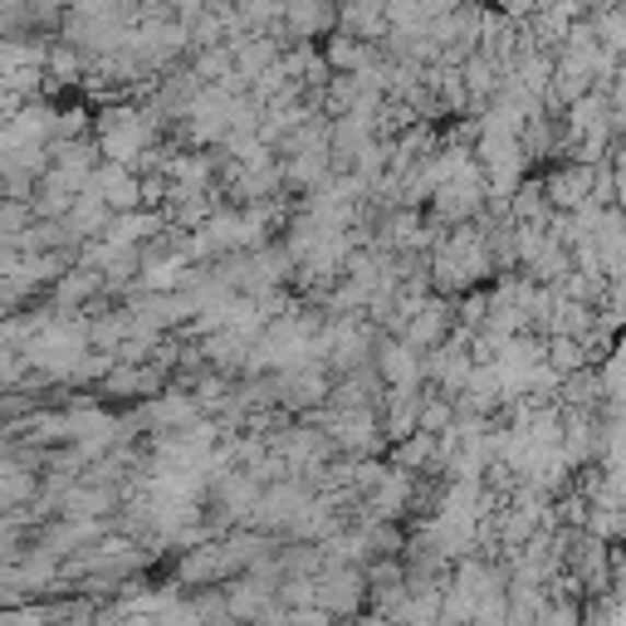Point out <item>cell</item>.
Listing matches in <instances>:
<instances>
[{
    "instance_id": "6da1fadb",
    "label": "cell",
    "mask_w": 626,
    "mask_h": 626,
    "mask_svg": "<svg viewBox=\"0 0 626 626\" xmlns=\"http://www.w3.org/2000/svg\"><path fill=\"white\" fill-rule=\"evenodd\" d=\"M148 138H152V123L148 113L138 108H103L98 118V152L108 156L113 166H132L142 152H148Z\"/></svg>"
},
{
    "instance_id": "7a4b0ae2",
    "label": "cell",
    "mask_w": 626,
    "mask_h": 626,
    "mask_svg": "<svg viewBox=\"0 0 626 626\" xmlns=\"http://www.w3.org/2000/svg\"><path fill=\"white\" fill-rule=\"evenodd\" d=\"M378 372L392 382V396H416V387L431 378V362H426L411 343L396 338V343H382L378 348Z\"/></svg>"
},
{
    "instance_id": "3957f363",
    "label": "cell",
    "mask_w": 626,
    "mask_h": 626,
    "mask_svg": "<svg viewBox=\"0 0 626 626\" xmlns=\"http://www.w3.org/2000/svg\"><path fill=\"white\" fill-rule=\"evenodd\" d=\"M544 192H548V206H553V211L572 216V211H582V206H592V192H598V172H592V166H582V162L558 166V172H548Z\"/></svg>"
},
{
    "instance_id": "277c9868",
    "label": "cell",
    "mask_w": 626,
    "mask_h": 626,
    "mask_svg": "<svg viewBox=\"0 0 626 626\" xmlns=\"http://www.w3.org/2000/svg\"><path fill=\"white\" fill-rule=\"evenodd\" d=\"M362 592H368V572H358V568H323L318 607L328 612V617H352L358 602H362Z\"/></svg>"
},
{
    "instance_id": "5b68a950",
    "label": "cell",
    "mask_w": 626,
    "mask_h": 626,
    "mask_svg": "<svg viewBox=\"0 0 626 626\" xmlns=\"http://www.w3.org/2000/svg\"><path fill=\"white\" fill-rule=\"evenodd\" d=\"M309 505V489L294 485V479H279L259 495V509H255V524L259 529H294V519L304 514Z\"/></svg>"
},
{
    "instance_id": "8992f818",
    "label": "cell",
    "mask_w": 626,
    "mask_h": 626,
    "mask_svg": "<svg viewBox=\"0 0 626 626\" xmlns=\"http://www.w3.org/2000/svg\"><path fill=\"white\" fill-rule=\"evenodd\" d=\"M328 441L343 445V451H352V455L378 451L382 436H378V421H372V406H358V411H333L328 416Z\"/></svg>"
},
{
    "instance_id": "52a82bcc",
    "label": "cell",
    "mask_w": 626,
    "mask_h": 626,
    "mask_svg": "<svg viewBox=\"0 0 626 626\" xmlns=\"http://www.w3.org/2000/svg\"><path fill=\"white\" fill-rule=\"evenodd\" d=\"M93 192L108 201V211L113 216H128V211H138L142 206V182L132 176V166H98V176H93Z\"/></svg>"
},
{
    "instance_id": "ba28073f",
    "label": "cell",
    "mask_w": 626,
    "mask_h": 626,
    "mask_svg": "<svg viewBox=\"0 0 626 626\" xmlns=\"http://www.w3.org/2000/svg\"><path fill=\"white\" fill-rule=\"evenodd\" d=\"M368 505H372V519H378V524L402 519L406 505H411V470H387V475L378 479V489L368 495Z\"/></svg>"
},
{
    "instance_id": "9c48e42d",
    "label": "cell",
    "mask_w": 626,
    "mask_h": 626,
    "mask_svg": "<svg viewBox=\"0 0 626 626\" xmlns=\"http://www.w3.org/2000/svg\"><path fill=\"white\" fill-rule=\"evenodd\" d=\"M445 328H451V304H445V299H431V304L402 328V343H411L416 352L421 348L436 352V348H445Z\"/></svg>"
},
{
    "instance_id": "30bf717a",
    "label": "cell",
    "mask_w": 626,
    "mask_h": 626,
    "mask_svg": "<svg viewBox=\"0 0 626 626\" xmlns=\"http://www.w3.org/2000/svg\"><path fill=\"white\" fill-rule=\"evenodd\" d=\"M196 411H201L196 392H166V396H156V402H152L148 416L156 421V431L176 436V431H192V426H201V421H196Z\"/></svg>"
},
{
    "instance_id": "8fae6325",
    "label": "cell",
    "mask_w": 626,
    "mask_h": 626,
    "mask_svg": "<svg viewBox=\"0 0 626 626\" xmlns=\"http://www.w3.org/2000/svg\"><path fill=\"white\" fill-rule=\"evenodd\" d=\"M103 529H98V519H65V524H55V529H45V538H39V548L45 553H55V558H65V553H74L83 544H93Z\"/></svg>"
},
{
    "instance_id": "7c38bea8",
    "label": "cell",
    "mask_w": 626,
    "mask_h": 626,
    "mask_svg": "<svg viewBox=\"0 0 626 626\" xmlns=\"http://www.w3.org/2000/svg\"><path fill=\"white\" fill-rule=\"evenodd\" d=\"M148 235H162V216H152V211H128V216H113V225H108V245H118V250H138V240H148Z\"/></svg>"
},
{
    "instance_id": "4fadbf2b",
    "label": "cell",
    "mask_w": 626,
    "mask_h": 626,
    "mask_svg": "<svg viewBox=\"0 0 626 626\" xmlns=\"http://www.w3.org/2000/svg\"><path fill=\"white\" fill-rule=\"evenodd\" d=\"M421 402H426V396H392L387 421H382V436H392L396 445L411 441V436L421 431Z\"/></svg>"
},
{
    "instance_id": "5bb4252c",
    "label": "cell",
    "mask_w": 626,
    "mask_h": 626,
    "mask_svg": "<svg viewBox=\"0 0 626 626\" xmlns=\"http://www.w3.org/2000/svg\"><path fill=\"white\" fill-rule=\"evenodd\" d=\"M279 387H285V402L289 406H318L323 396H328V378H323L318 368H304V372H289V378H279Z\"/></svg>"
},
{
    "instance_id": "9a60e30c",
    "label": "cell",
    "mask_w": 626,
    "mask_h": 626,
    "mask_svg": "<svg viewBox=\"0 0 626 626\" xmlns=\"http://www.w3.org/2000/svg\"><path fill=\"white\" fill-rule=\"evenodd\" d=\"M285 25H289V35L294 39H309V35H323V30L338 25V10L333 5H289Z\"/></svg>"
},
{
    "instance_id": "2e32d148",
    "label": "cell",
    "mask_w": 626,
    "mask_h": 626,
    "mask_svg": "<svg viewBox=\"0 0 626 626\" xmlns=\"http://www.w3.org/2000/svg\"><path fill=\"white\" fill-rule=\"evenodd\" d=\"M338 20L348 25V35L352 39H362V35H387L392 30V20H387V5H348V10H338Z\"/></svg>"
},
{
    "instance_id": "e0dca14e",
    "label": "cell",
    "mask_w": 626,
    "mask_h": 626,
    "mask_svg": "<svg viewBox=\"0 0 626 626\" xmlns=\"http://www.w3.org/2000/svg\"><path fill=\"white\" fill-rule=\"evenodd\" d=\"M582 362H588V343H578V338H563V333H558V338H548V368L558 372L563 382H568V378H578V372H582Z\"/></svg>"
},
{
    "instance_id": "ac0fdd59",
    "label": "cell",
    "mask_w": 626,
    "mask_h": 626,
    "mask_svg": "<svg viewBox=\"0 0 626 626\" xmlns=\"http://www.w3.org/2000/svg\"><path fill=\"white\" fill-rule=\"evenodd\" d=\"M113 509V495L108 489H98V485H74L65 495V514L69 519H98V514H108Z\"/></svg>"
},
{
    "instance_id": "d6986e66",
    "label": "cell",
    "mask_w": 626,
    "mask_h": 626,
    "mask_svg": "<svg viewBox=\"0 0 626 626\" xmlns=\"http://www.w3.org/2000/svg\"><path fill=\"white\" fill-rule=\"evenodd\" d=\"M455 426H461V406H455L451 396H426V402H421V431L451 436Z\"/></svg>"
},
{
    "instance_id": "ffe728a7",
    "label": "cell",
    "mask_w": 626,
    "mask_h": 626,
    "mask_svg": "<svg viewBox=\"0 0 626 626\" xmlns=\"http://www.w3.org/2000/svg\"><path fill=\"white\" fill-rule=\"evenodd\" d=\"M93 289H98V275H93L89 265H83V269H69V275L55 285V309L65 313L69 304H83V299H89Z\"/></svg>"
},
{
    "instance_id": "44dd1931",
    "label": "cell",
    "mask_w": 626,
    "mask_h": 626,
    "mask_svg": "<svg viewBox=\"0 0 626 626\" xmlns=\"http://www.w3.org/2000/svg\"><path fill=\"white\" fill-rule=\"evenodd\" d=\"M431 455H441V436H431V431H416L411 441H402L392 451V461H396V470H416V465H426Z\"/></svg>"
},
{
    "instance_id": "7402d4cb",
    "label": "cell",
    "mask_w": 626,
    "mask_h": 626,
    "mask_svg": "<svg viewBox=\"0 0 626 626\" xmlns=\"http://www.w3.org/2000/svg\"><path fill=\"white\" fill-rule=\"evenodd\" d=\"M49 69H55L59 79H79V69H83V55H79V45H59V49H49Z\"/></svg>"
},
{
    "instance_id": "603a6c76",
    "label": "cell",
    "mask_w": 626,
    "mask_h": 626,
    "mask_svg": "<svg viewBox=\"0 0 626 626\" xmlns=\"http://www.w3.org/2000/svg\"><path fill=\"white\" fill-rule=\"evenodd\" d=\"M35 475H30V470H20V465H10L5 470V505H20V499L25 495H35Z\"/></svg>"
},
{
    "instance_id": "cb8c5ba5",
    "label": "cell",
    "mask_w": 626,
    "mask_h": 626,
    "mask_svg": "<svg viewBox=\"0 0 626 626\" xmlns=\"http://www.w3.org/2000/svg\"><path fill=\"white\" fill-rule=\"evenodd\" d=\"M55 622V612H45V607H10L5 612V626H49Z\"/></svg>"
},
{
    "instance_id": "d4e9b609",
    "label": "cell",
    "mask_w": 626,
    "mask_h": 626,
    "mask_svg": "<svg viewBox=\"0 0 626 626\" xmlns=\"http://www.w3.org/2000/svg\"><path fill=\"white\" fill-rule=\"evenodd\" d=\"M20 225H25V201H5V240L20 235Z\"/></svg>"
}]
</instances>
